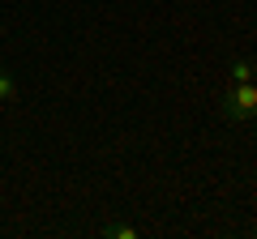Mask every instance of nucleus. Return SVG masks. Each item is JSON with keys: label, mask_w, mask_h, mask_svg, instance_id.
Masks as SVG:
<instances>
[{"label": "nucleus", "mask_w": 257, "mask_h": 239, "mask_svg": "<svg viewBox=\"0 0 257 239\" xmlns=\"http://www.w3.org/2000/svg\"><path fill=\"white\" fill-rule=\"evenodd\" d=\"M223 116L236 120V124L257 120V82H231L223 90Z\"/></svg>", "instance_id": "f257e3e1"}, {"label": "nucleus", "mask_w": 257, "mask_h": 239, "mask_svg": "<svg viewBox=\"0 0 257 239\" xmlns=\"http://www.w3.org/2000/svg\"><path fill=\"white\" fill-rule=\"evenodd\" d=\"M227 82H257V64H253V60H231Z\"/></svg>", "instance_id": "f03ea898"}, {"label": "nucleus", "mask_w": 257, "mask_h": 239, "mask_svg": "<svg viewBox=\"0 0 257 239\" xmlns=\"http://www.w3.org/2000/svg\"><path fill=\"white\" fill-rule=\"evenodd\" d=\"M13 98H18V82L0 68V107H5V102H13Z\"/></svg>", "instance_id": "7ed1b4c3"}, {"label": "nucleus", "mask_w": 257, "mask_h": 239, "mask_svg": "<svg viewBox=\"0 0 257 239\" xmlns=\"http://www.w3.org/2000/svg\"><path fill=\"white\" fill-rule=\"evenodd\" d=\"M103 235H111V239H138L142 230H138V226H124V222H116V226H107Z\"/></svg>", "instance_id": "20e7f679"}, {"label": "nucleus", "mask_w": 257, "mask_h": 239, "mask_svg": "<svg viewBox=\"0 0 257 239\" xmlns=\"http://www.w3.org/2000/svg\"><path fill=\"white\" fill-rule=\"evenodd\" d=\"M253 146H257V120H253Z\"/></svg>", "instance_id": "39448f33"}]
</instances>
